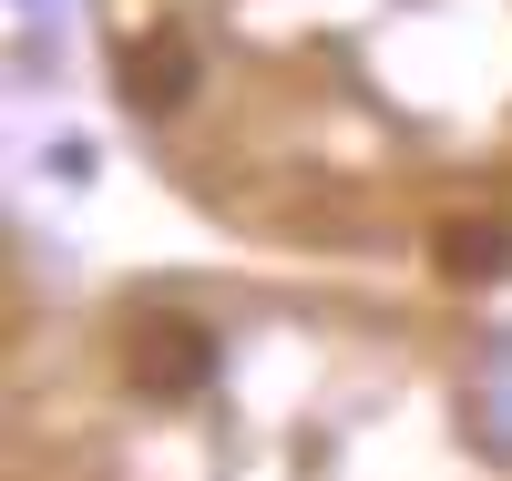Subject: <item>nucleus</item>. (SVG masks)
<instances>
[{
    "label": "nucleus",
    "mask_w": 512,
    "mask_h": 481,
    "mask_svg": "<svg viewBox=\"0 0 512 481\" xmlns=\"http://www.w3.org/2000/svg\"><path fill=\"white\" fill-rule=\"evenodd\" d=\"M113 82H123V103H134V113H175V103L195 93V41H175V31H154V41H123Z\"/></svg>",
    "instance_id": "nucleus-2"
},
{
    "label": "nucleus",
    "mask_w": 512,
    "mask_h": 481,
    "mask_svg": "<svg viewBox=\"0 0 512 481\" xmlns=\"http://www.w3.org/2000/svg\"><path fill=\"white\" fill-rule=\"evenodd\" d=\"M123 369H134L144 400H195V389L216 379V338H205L195 318H144L134 338H123Z\"/></svg>",
    "instance_id": "nucleus-1"
},
{
    "label": "nucleus",
    "mask_w": 512,
    "mask_h": 481,
    "mask_svg": "<svg viewBox=\"0 0 512 481\" xmlns=\"http://www.w3.org/2000/svg\"><path fill=\"white\" fill-rule=\"evenodd\" d=\"M441 277H502V226H441Z\"/></svg>",
    "instance_id": "nucleus-3"
}]
</instances>
